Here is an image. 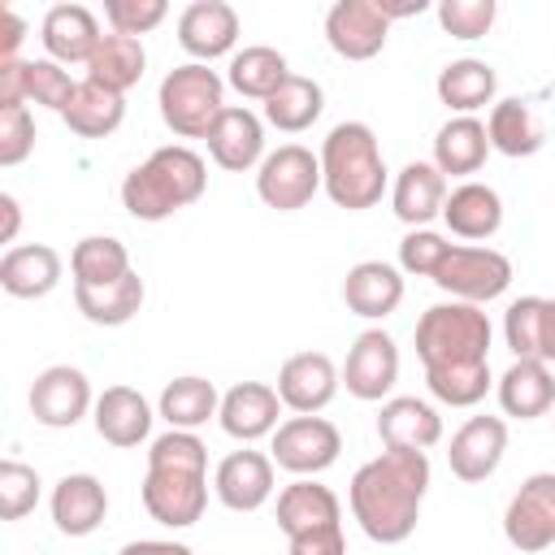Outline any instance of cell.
I'll use <instances>...</instances> for the list:
<instances>
[{"label":"cell","mask_w":555,"mask_h":555,"mask_svg":"<svg viewBox=\"0 0 555 555\" xmlns=\"http://www.w3.org/2000/svg\"><path fill=\"white\" fill-rule=\"evenodd\" d=\"M26 104V61H0V108Z\"/></svg>","instance_id":"49"},{"label":"cell","mask_w":555,"mask_h":555,"mask_svg":"<svg viewBox=\"0 0 555 555\" xmlns=\"http://www.w3.org/2000/svg\"><path fill=\"white\" fill-rule=\"evenodd\" d=\"M321 191V156H312L304 143L273 147L256 169V195L278 212H299Z\"/></svg>","instance_id":"8"},{"label":"cell","mask_w":555,"mask_h":555,"mask_svg":"<svg viewBox=\"0 0 555 555\" xmlns=\"http://www.w3.org/2000/svg\"><path fill=\"white\" fill-rule=\"evenodd\" d=\"M425 386L447 408H473L490 390V360L486 364H455V369H429Z\"/></svg>","instance_id":"40"},{"label":"cell","mask_w":555,"mask_h":555,"mask_svg":"<svg viewBox=\"0 0 555 555\" xmlns=\"http://www.w3.org/2000/svg\"><path fill=\"white\" fill-rule=\"evenodd\" d=\"M494 87H499L494 65H490V61H477V56H460V61L442 65V74H438V82H434L438 100H442L455 117H473L477 108H486V104L494 100Z\"/></svg>","instance_id":"31"},{"label":"cell","mask_w":555,"mask_h":555,"mask_svg":"<svg viewBox=\"0 0 555 555\" xmlns=\"http://www.w3.org/2000/svg\"><path fill=\"white\" fill-rule=\"evenodd\" d=\"M343 304L364 321H382L403 304V273L386 260H360L343 278Z\"/></svg>","instance_id":"24"},{"label":"cell","mask_w":555,"mask_h":555,"mask_svg":"<svg viewBox=\"0 0 555 555\" xmlns=\"http://www.w3.org/2000/svg\"><path fill=\"white\" fill-rule=\"evenodd\" d=\"M178 43H182L186 56L208 65V61L234 52V43H238V13L225 0H195L178 17Z\"/></svg>","instance_id":"16"},{"label":"cell","mask_w":555,"mask_h":555,"mask_svg":"<svg viewBox=\"0 0 555 555\" xmlns=\"http://www.w3.org/2000/svg\"><path fill=\"white\" fill-rule=\"evenodd\" d=\"M165 13H169L165 0H104V17H108L113 35H130V39L156 30L165 22Z\"/></svg>","instance_id":"45"},{"label":"cell","mask_w":555,"mask_h":555,"mask_svg":"<svg viewBox=\"0 0 555 555\" xmlns=\"http://www.w3.org/2000/svg\"><path fill=\"white\" fill-rule=\"evenodd\" d=\"M321 186L347 212H364L382 199L386 160H382L377 134L364 121H338L325 134V143H321Z\"/></svg>","instance_id":"4"},{"label":"cell","mask_w":555,"mask_h":555,"mask_svg":"<svg viewBox=\"0 0 555 555\" xmlns=\"http://www.w3.org/2000/svg\"><path fill=\"white\" fill-rule=\"evenodd\" d=\"M429 282L438 291H447L451 299L481 308V304L499 299L512 286V260L503 251H494V247H464V243H455L447 251V260L434 269Z\"/></svg>","instance_id":"7"},{"label":"cell","mask_w":555,"mask_h":555,"mask_svg":"<svg viewBox=\"0 0 555 555\" xmlns=\"http://www.w3.org/2000/svg\"><path fill=\"white\" fill-rule=\"evenodd\" d=\"M429 490V455L425 451H382L356 468L347 503L364 538L382 546H399L412 538L421 520V503Z\"/></svg>","instance_id":"1"},{"label":"cell","mask_w":555,"mask_h":555,"mask_svg":"<svg viewBox=\"0 0 555 555\" xmlns=\"http://www.w3.org/2000/svg\"><path fill=\"white\" fill-rule=\"evenodd\" d=\"M507 451V421L503 416H468L447 447V464L464 486H477L486 477H494V468L503 464Z\"/></svg>","instance_id":"14"},{"label":"cell","mask_w":555,"mask_h":555,"mask_svg":"<svg viewBox=\"0 0 555 555\" xmlns=\"http://www.w3.org/2000/svg\"><path fill=\"white\" fill-rule=\"evenodd\" d=\"M74 91H78V82H74L69 69L56 65L52 56H43V61H26V104L65 113L69 100H74Z\"/></svg>","instance_id":"41"},{"label":"cell","mask_w":555,"mask_h":555,"mask_svg":"<svg viewBox=\"0 0 555 555\" xmlns=\"http://www.w3.org/2000/svg\"><path fill=\"white\" fill-rule=\"evenodd\" d=\"M95 434L108 447H139L152 434V408L134 386H108L91 408Z\"/></svg>","instance_id":"27"},{"label":"cell","mask_w":555,"mask_h":555,"mask_svg":"<svg viewBox=\"0 0 555 555\" xmlns=\"http://www.w3.org/2000/svg\"><path fill=\"white\" fill-rule=\"evenodd\" d=\"M338 369L325 351H299L278 369V399L282 408H291L295 416H317L321 408H330V399L338 395Z\"/></svg>","instance_id":"15"},{"label":"cell","mask_w":555,"mask_h":555,"mask_svg":"<svg viewBox=\"0 0 555 555\" xmlns=\"http://www.w3.org/2000/svg\"><path fill=\"white\" fill-rule=\"evenodd\" d=\"M490 156V134H486V121L477 117H451L438 126L434 134V165L438 173L447 178H464V173H477Z\"/></svg>","instance_id":"30"},{"label":"cell","mask_w":555,"mask_h":555,"mask_svg":"<svg viewBox=\"0 0 555 555\" xmlns=\"http://www.w3.org/2000/svg\"><path fill=\"white\" fill-rule=\"evenodd\" d=\"M91 408V382L74 364H52L30 386V416L48 429H74Z\"/></svg>","instance_id":"12"},{"label":"cell","mask_w":555,"mask_h":555,"mask_svg":"<svg viewBox=\"0 0 555 555\" xmlns=\"http://www.w3.org/2000/svg\"><path fill=\"white\" fill-rule=\"evenodd\" d=\"M494 395H499L503 416H516V421L546 416V412L555 408V377H551V364H546V360H512L507 373L499 377Z\"/></svg>","instance_id":"26"},{"label":"cell","mask_w":555,"mask_h":555,"mask_svg":"<svg viewBox=\"0 0 555 555\" xmlns=\"http://www.w3.org/2000/svg\"><path fill=\"white\" fill-rule=\"evenodd\" d=\"M35 152V117L26 104L0 108V165H22Z\"/></svg>","instance_id":"47"},{"label":"cell","mask_w":555,"mask_h":555,"mask_svg":"<svg viewBox=\"0 0 555 555\" xmlns=\"http://www.w3.org/2000/svg\"><path fill=\"white\" fill-rule=\"evenodd\" d=\"M399 382V347L386 330H364L356 334L351 351H347V364H343V386L347 395L364 399V403H377L390 395V386Z\"/></svg>","instance_id":"13"},{"label":"cell","mask_w":555,"mask_h":555,"mask_svg":"<svg viewBox=\"0 0 555 555\" xmlns=\"http://www.w3.org/2000/svg\"><path fill=\"white\" fill-rule=\"evenodd\" d=\"M321 108H325L321 82H312V78H304V74H291V78L264 100V121H269L273 130H282V134H299V130H308V126L321 117Z\"/></svg>","instance_id":"38"},{"label":"cell","mask_w":555,"mask_h":555,"mask_svg":"<svg viewBox=\"0 0 555 555\" xmlns=\"http://www.w3.org/2000/svg\"><path fill=\"white\" fill-rule=\"evenodd\" d=\"M139 494L156 525L191 529L208 507V447L191 429H169L152 438Z\"/></svg>","instance_id":"2"},{"label":"cell","mask_w":555,"mask_h":555,"mask_svg":"<svg viewBox=\"0 0 555 555\" xmlns=\"http://www.w3.org/2000/svg\"><path fill=\"white\" fill-rule=\"evenodd\" d=\"M212 490L221 499V507L230 512H256L269 503L273 494V455L264 451H230L217 473H212Z\"/></svg>","instance_id":"18"},{"label":"cell","mask_w":555,"mask_h":555,"mask_svg":"<svg viewBox=\"0 0 555 555\" xmlns=\"http://www.w3.org/2000/svg\"><path fill=\"white\" fill-rule=\"evenodd\" d=\"M121 117H126V95H117V91H108V87H100L91 78L78 82L69 108L61 113V121L78 139H104V134H113L121 126Z\"/></svg>","instance_id":"33"},{"label":"cell","mask_w":555,"mask_h":555,"mask_svg":"<svg viewBox=\"0 0 555 555\" xmlns=\"http://www.w3.org/2000/svg\"><path fill=\"white\" fill-rule=\"evenodd\" d=\"M442 204H447V178L438 173L434 160H408L399 173H395V186H390V208L403 225L412 230H425L434 217H442Z\"/></svg>","instance_id":"22"},{"label":"cell","mask_w":555,"mask_h":555,"mask_svg":"<svg viewBox=\"0 0 555 555\" xmlns=\"http://www.w3.org/2000/svg\"><path fill=\"white\" fill-rule=\"evenodd\" d=\"M503 533L520 555H538L555 542V473H533L507 499Z\"/></svg>","instance_id":"10"},{"label":"cell","mask_w":555,"mask_h":555,"mask_svg":"<svg viewBox=\"0 0 555 555\" xmlns=\"http://www.w3.org/2000/svg\"><path fill=\"white\" fill-rule=\"evenodd\" d=\"M390 17L377 0H338L325 13V43L343 61H373L386 48Z\"/></svg>","instance_id":"11"},{"label":"cell","mask_w":555,"mask_h":555,"mask_svg":"<svg viewBox=\"0 0 555 555\" xmlns=\"http://www.w3.org/2000/svg\"><path fill=\"white\" fill-rule=\"evenodd\" d=\"M143 278L130 269L126 278L108 282V286H74V304L91 325H126L139 317L143 308Z\"/></svg>","instance_id":"34"},{"label":"cell","mask_w":555,"mask_h":555,"mask_svg":"<svg viewBox=\"0 0 555 555\" xmlns=\"http://www.w3.org/2000/svg\"><path fill=\"white\" fill-rule=\"evenodd\" d=\"M117 555H195L186 542H165V538H139V542H126Z\"/></svg>","instance_id":"51"},{"label":"cell","mask_w":555,"mask_h":555,"mask_svg":"<svg viewBox=\"0 0 555 555\" xmlns=\"http://www.w3.org/2000/svg\"><path fill=\"white\" fill-rule=\"evenodd\" d=\"M377 438L390 451H429L442 438V416L416 395H395L377 412Z\"/></svg>","instance_id":"20"},{"label":"cell","mask_w":555,"mask_h":555,"mask_svg":"<svg viewBox=\"0 0 555 555\" xmlns=\"http://www.w3.org/2000/svg\"><path fill=\"white\" fill-rule=\"evenodd\" d=\"M204 143H208V156L225 173L260 169V160L269 156L264 152V121L251 108H238V104H225V113L212 121V130H208Z\"/></svg>","instance_id":"17"},{"label":"cell","mask_w":555,"mask_h":555,"mask_svg":"<svg viewBox=\"0 0 555 555\" xmlns=\"http://www.w3.org/2000/svg\"><path fill=\"white\" fill-rule=\"evenodd\" d=\"M486 134H490V152H503V156H533L546 134H542V121L533 117L529 100L512 95V100H499L486 117Z\"/></svg>","instance_id":"32"},{"label":"cell","mask_w":555,"mask_h":555,"mask_svg":"<svg viewBox=\"0 0 555 555\" xmlns=\"http://www.w3.org/2000/svg\"><path fill=\"white\" fill-rule=\"evenodd\" d=\"M52 525L65 533V538H87L104 525L108 516V490L100 477L91 473H65L56 486H52Z\"/></svg>","instance_id":"19"},{"label":"cell","mask_w":555,"mask_h":555,"mask_svg":"<svg viewBox=\"0 0 555 555\" xmlns=\"http://www.w3.org/2000/svg\"><path fill=\"white\" fill-rule=\"evenodd\" d=\"M156 412L169 421V429H191V434H195L199 425H208V421L221 412V395H217V386H212L208 377L186 373V377H173V382L160 390Z\"/></svg>","instance_id":"35"},{"label":"cell","mask_w":555,"mask_h":555,"mask_svg":"<svg viewBox=\"0 0 555 555\" xmlns=\"http://www.w3.org/2000/svg\"><path fill=\"white\" fill-rule=\"evenodd\" d=\"M208 186V165L186 143L156 147L121 182V208L134 221H165L178 208H191Z\"/></svg>","instance_id":"3"},{"label":"cell","mask_w":555,"mask_h":555,"mask_svg":"<svg viewBox=\"0 0 555 555\" xmlns=\"http://www.w3.org/2000/svg\"><path fill=\"white\" fill-rule=\"evenodd\" d=\"M143 69H147V52L130 35H104L95 56L87 61V78L108 87V91H117V95H126L143 78Z\"/></svg>","instance_id":"36"},{"label":"cell","mask_w":555,"mask_h":555,"mask_svg":"<svg viewBox=\"0 0 555 555\" xmlns=\"http://www.w3.org/2000/svg\"><path fill=\"white\" fill-rule=\"evenodd\" d=\"M61 282V251L48 243H22L0 256V286L13 299H43Z\"/></svg>","instance_id":"25"},{"label":"cell","mask_w":555,"mask_h":555,"mask_svg":"<svg viewBox=\"0 0 555 555\" xmlns=\"http://www.w3.org/2000/svg\"><path fill=\"white\" fill-rule=\"evenodd\" d=\"M286 78H291L286 56L278 48H269V43H251V48L234 52L230 56V69H225V82L238 95H247V100H269Z\"/></svg>","instance_id":"37"},{"label":"cell","mask_w":555,"mask_h":555,"mask_svg":"<svg viewBox=\"0 0 555 555\" xmlns=\"http://www.w3.org/2000/svg\"><path fill=\"white\" fill-rule=\"evenodd\" d=\"M22 39H26V22H22L13 9H4V13H0V61H17Z\"/></svg>","instance_id":"50"},{"label":"cell","mask_w":555,"mask_h":555,"mask_svg":"<svg viewBox=\"0 0 555 555\" xmlns=\"http://www.w3.org/2000/svg\"><path fill=\"white\" fill-rule=\"evenodd\" d=\"M325 525H343V503L330 486L312 481V477H295L282 494H278V529L286 538L325 529Z\"/></svg>","instance_id":"28"},{"label":"cell","mask_w":555,"mask_h":555,"mask_svg":"<svg viewBox=\"0 0 555 555\" xmlns=\"http://www.w3.org/2000/svg\"><path fill=\"white\" fill-rule=\"evenodd\" d=\"M39 490H43V481L30 464H22V460L0 464V516L4 520H22L26 512H35Z\"/></svg>","instance_id":"43"},{"label":"cell","mask_w":555,"mask_h":555,"mask_svg":"<svg viewBox=\"0 0 555 555\" xmlns=\"http://www.w3.org/2000/svg\"><path fill=\"white\" fill-rule=\"evenodd\" d=\"M278 416H282V399L264 382H238V386H230L221 395V412H217L221 429L230 438H238V442H256V438L273 434L278 429Z\"/></svg>","instance_id":"23"},{"label":"cell","mask_w":555,"mask_h":555,"mask_svg":"<svg viewBox=\"0 0 555 555\" xmlns=\"http://www.w3.org/2000/svg\"><path fill=\"white\" fill-rule=\"evenodd\" d=\"M499 17L494 0H442L438 4V22L451 39H481Z\"/></svg>","instance_id":"44"},{"label":"cell","mask_w":555,"mask_h":555,"mask_svg":"<svg viewBox=\"0 0 555 555\" xmlns=\"http://www.w3.org/2000/svg\"><path fill=\"white\" fill-rule=\"evenodd\" d=\"M343 451V434L325 416H291L273 429V464L295 477L325 473Z\"/></svg>","instance_id":"9"},{"label":"cell","mask_w":555,"mask_h":555,"mask_svg":"<svg viewBox=\"0 0 555 555\" xmlns=\"http://www.w3.org/2000/svg\"><path fill=\"white\" fill-rule=\"evenodd\" d=\"M69 273H74V286H108L130 273V251L113 234H87L69 251Z\"/></svg>","instance_id":"39"},{"label":"cell","mask_w":555,"mask_h":555,"mask_svg":"<svg viewBox=\"0 0 555 555\" xmlns=\"http://www.w3.org/2000/svg\"><path fill=\"white\" fill-rule=\"evenodd\" d=\"M542 295H520L503 312V338L516 360H538V334H542Z\"/></svg>","instance_id":"42"},{"label":"cell","mask_w":555,"mask_h":555,"mask_svg":"<svg viewBox=\"0 0 555 555\" xmlns=\"http://www.w3.org/2000/svg\"><path fill=\"white\" fill-rule=\"evenodd\" d=\"M451 247L455 243H447L438 230H408L399 243V269L416 273V278H434V269L447 260Z\"/></svg>","instance_id":"46"},{"label":"cell","mask_w":555,"mask_h":555,"mask_svg":"<svg viewBox=\"0 0 555 555\" xmlns=\"http://www.w3.org/2000/svg\"><path fill=\"white\" fill-rule=\"evenodd\" d=\"M416 356L429 369H455V364H486L490 360V317L477 304H434L416 321Z\"/></svg>","instance_id":"5"},{"label":"cell","mask_w":555,"mask_h":555,"mask_svg":"<svg viewBox=\"0 0 555 555\" xmlns=\"http://www.w3.org/2000/svg\"><path fill=\"white\" fill-rule=\"evenodd\" d=\"M442 221H447V230L455 238L481 243V238L499 234V225H503V199L486 182H460L447 195V204H442Z\"/></svg>","instance_id":"29"},{"label":"cell","mask_w":555,"mask_h":555,"mask_svg":"<svg viewBox=\"0 0 555 555\" xmlns=\"http://www.w3.org/2000/svg\"><path fill=\"white\" fill-rule=\"evenodd\" d=\"M39 39H43V48L56 65H78V61L87 65L104 35H100V22L87 4H52L43 13Z\"/></svg>","instance_id":"21"},{"label":"cell","mask_w":555,"mask_h":555,"mask_svg":"<svg viewBox=\"0 0 555 555\" xmlns=\"http://www.w3.org/2000/svg\"><path fill=\"white\" fill-rule=\"evenodd\" d=\"M538 360L555 364V299L542 304V334H538Z\"/></svg>","instance_id":"52"},{"label":"cell","mask_w":555,"mask_h":555,"mask_svg":"<svg viewBox=\"0 0 555 555\" xmlns=\"http://www.w3.org/2000/svg\"><path fill=\"white\" fill-rule=\"evenodd\" d=\"M286 542H291V555H347L343 525H325V529H312V533H299Z\"/></svg>","instance_id":"48"},{"label":"cell","mask_w":555,"mask_h":555,"mask_svg":"<svg viewBox=\"0 0 555 555\" xmlns=\"http://www.w3.org/2000/svg\"><path fill=\"white\" fill-rule=\"evenodd\" d=\"M225 82L217 69L199 65V61H186V65H173L165 78H160V91H156V104H160V121L178 134V139H208L212 121L225 113Z\"/></svg>","instance_id":"6"},{"label":"cell","mask_w":555,"mask_h":555,"mask_svg":"<svg viewBox=\"0 0 555 555\" xmlns=\"http://www.w3.org/2000/svg\"><path fill=\"white\" fill-rule=\"evenodd\" d=\"M0 217H4V225H0V243H13L17 230H22V204H17L9 191L0 195Z\"/></svg>","instance_id":"53"}]
</instances>
